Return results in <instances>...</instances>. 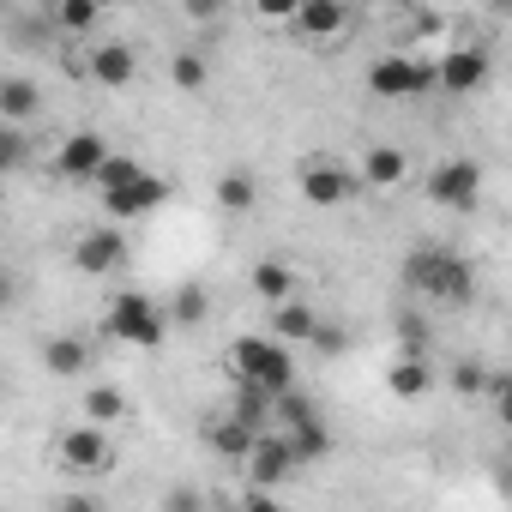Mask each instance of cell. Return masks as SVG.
Returning <instances> with one entry per match:
<instances>
[{
    "label": "cell",
    "mask_w": 512,
    "mask_h": 512,
    "mask_svg": "<svg viewBox=\"0 0 512 512\" xmlns=\"http://www.w3.org/2000/svg\"><path fill=\"white\" fill-rule=\"evenodd\" d=\"M85 73H91L103 91H127V85L139 79V55H133L127 43H97L91 61H85Z\"/></svg>",
    "instance_id": "obj_12"
},
{
    "label": "cell",
    "mask_w": 512,
    "mask_h": 512,
    "mask_svg": "<svg viewBox=\"0 0 512 512\" xmlns=\"http://www.w3.org/2000/svg\"><path fill=\"white\" fill-rule=\"evenodd\" d=\"M386 386H392V398H422L428 386H434V374H428V362H422V350L416 356H404L392 374H386Z\"/></svg>",
    "instance_id": "obj_24"
},
{
    "label": "cell",
    "mask_w": 512,
    "mask_h": 512,
    "mask_svg": "<svg viewBox=\"0 0 512 512\" xmlns=\"http://www.w3.org/2000/svg\"><path fill=\"white\" fill-rule=\"evenodd\" d=\"M19 302V278H13V266H0V314H7Z\"/></svg>",
    "instance_id": "obj_32"
},
{
    "label": "cell",
    "mask_w": 512,
    "mask_h": 512,
    "mask_svg": "<svg viewBox=\"0 0 512 512\" xmlns=\"http://www.w3.org/2000/svg\"><path fill=\"white\" fill-rule=\"evenodd\" d=\"M25 163H31V139H25V127L0 121V175H13V169H25Z\"/></svg>",
    "instance_id": "obj_26"
},
{
    "label": "cell",
    "mask_w": 512,
    "mask_h": 512,
    "mask_svg": "<svg viewBox=\"0 0 512 512\" xmlns=\"http://www.w3.org/2000/svg\"><path fill=\"white\" fill-rule=\"evenodd\" d=\"M169 205V181L163 175H151L145 163L127 175V181H115V187H103V211L115 217V223H133V217H151V211H163Z\"/></svg>",
    "instance_id": "obj_4"
},
{
    "label": "cell",
    "mask_w": 512,
    "mask_h": 512,
    "mask_svg": "<svg viewBox=\"0 0 512 512\" xmlns=\"http://www.w3.org/2000/svg\"><path fill=\"white\" fill-rule=\"evenodd\" d=\"M241 470L253 476V488H284L302 464H296L284 428H260V434H253V446H247V458H241Z\"/></svg>",
    "instance_id": "obj_6"
},
{
    "label": "cell",
    "mask_w": 512,
    "mask_h": 512,
    "mask_svg": "<svg viewBox=\"0 0 512 512\" xmlns=\"http://www.w3.org/2000/svg\"><path fill=\"white\" fill-rule=\"evenodd\" d=\"M121 266H127V235H121L115 223H97V229H85V235L73 241V272L109 278V272H121Z\"/></svg>",
    "instance_id": "obj_8"
},
{
    "label": "cell",
    "mask_w": 512,
    "mask_h": 512,
    "mask_svg": "<svg viewBox=\"0 0 512 512\" xmlns=\"http://www.w3.org/2000/svg\"><path fill=\"white\" fill-rule=\"evenodd\" d=\"M404 284L422 290V296H434V302H446V308L476 302V266L464 260V253H452V247H416V253H404Z\"/></svg>",
    "instance_id": "obj_1"
},
{
    "label": "cell",
    "mask_w": 512,
    "mask_h": 512,
    "mask_svg": "<svg viewBox=\"0 0 512 512\" xmlns=\"http://www.w3.org/2000/svg\"><path fill=\"white\" fill-rule=\"evenodd\" d=\"M362 181H368V187H380V193H392V187H404V181H410V157H404L398 145H374V151L362 157Z\"/></svg>",
    "instance_id": "obj_17"
},
{
    "label": "cell",
    "mask_w": 512,
    "mask_h": 512,
    "mask_svg": "<svg viewBox=\"0 0 512 512\" xmlns=\"http://www.w3.org/2000/svg\"><path fill=\"white\" fill-rule=\"evenodd\" d=\"M350 187H356V175H350L344 163H332V157L302 163V199H308V205L332 211V205H344V199H350Z\"/></svg>",
    "instance_id": "obj_11"
},
{
    "label": "cell",
    "mask_w": 512,
    "mask_h": 512,
    "mask_svg": "<svg viewBox=\"0 0 512 512\" xmlns=\"http://www.w3.org/2000/svg\"><path fill=\"white\" fill-rule=\"evenodd\" d=\"M0 404H7V374H0Z\"/></svg>",
    "instance_id": "obj_33"
},
{
    "label": "cell",
    "mask_w": 512,
    "mask_h": 512,
    "mask_svg": "<svg viewBox=\"0 0 512 512\" xmlns=\"http://www.w3.org/2000/svg\"><path fill=\"white\" fill-rule=\"evenodd\" d=\"M320 326V314L308 308V302H272V338H284V344H308V332Z\"/></svg>",
    "instance_id": "obj_19"
},
{
    "label": "cell",
    "mask_w": 512,
    "mask_h": 512,
    "mask_svg": "<svg viewBox=\"0 0 512 512\" xmlns=\"http://www.w3.org/2000/svg\"><path fill=\"white\" fill-rule=\"evenodd\" d=\"M253 434H260V428H253V422H241V416H223V422H211V428H205V440H211V452H223L229 464H241V458H247V446H253Z\"/></svg>",
    "instance_id": "obj_21"
},
{
    "label": "cell",
    "mask_w": 512,
    "mask_h": 512,
    "mask_svg": "<svg viewBox=\"0 0 512 512\" xmlns=\"http://www.w3.org/2000/svg\"><path fill=\"white\" fill-rule=\"evenodd\" d=\"M253 199H260V181H253L247 169H223L217 175V205L223 211H253Z\"/></svg>",
    "instance_id": "obj_22"
},
{
    "label": "cell",
    "mask_w": 512,
    "mask_h": 512,
    "mask_svg": "<svg viewBox=\"0 0 512 512\" xmlns=\"http://www.w3.org/2000/svg\"><path fill=\"white\" fill-rule=\"evenodd\" d=\"M97 19H103V0H55V31H67V37L97 31Z\"/></svg>",
    "instance_id": "obj_23"
},
{
    "label": "cell",
    "mask_w": 512,
    "mask_h": 512,
    "mask_svg": "<svg viewBox=\"0 0 512 512\" xmlns=\"http://www.w3.org/2000/svg\"><path fill=\"white\" fill-rule=\"evenodd\" d=\"M43 115V85L25 79V73H7L0 79V121H13V127H31Z\"/></svg>",
    "instance_id": "obj_14"
},
{
    "label": "cell",
    "mask_w": 512,
    "mask_h": 512,
    "mask_svg": "<svg viewBox=\"0 0 512 512\" xmlns=\"http://www.w3.org/2000/svg\"><path fill=\"white\" fill-rule=\"evenodd\" d=\"M290 290H296V272L284 260H260V266H253V296H260V302H284Z\"/></svg>",
    "instance_id": "obj_25"
},
{
    "label": "cell",
    "mask_w": 512,
    "mask_h": 512,
    "mask_svg": "<svg viewBox=\"0 0 512 512\" xmlns=\"http://www.w3.org/2000/svg\"><path fill=\"white\" fill-rule=\"evenodd\" d=\"M43 368H49L55 380H79V374L91 368V344H85L79 332H55V338L43 344Z\"/></svg>",
    "instance_id": "obj_16"
},
{
    "label": "cell",
    "mask_w": 512,
    "mask_h": 512,
    "mask_svg": "<svg viewBox=\"0 0 512 512\" xmlns=\"http://www.w3.org/2000/svg\"><path fill=\"white\" fill-rule=\"evenodd\" d=\"M181 7H187V19H193V25H223L229 0H181Z\"/></svg>",
    "instance_id": "obj_29"
},
{
    "label": "cell",
    "mask_w": 512,
    "mask_h": 512,
    "mask_svg": "<svg viewBox=\"0 0 512 512\" xmlns=\"http://www.w3.org/2000/svg\"><path fill=\"white\" fill-rule=\"evenodd\" d=\"M79 416H85V422H97V428H115V422H127V416H133V404H127V392H121V386H91V392H85V404H79Z\"/></svg>",
    "instance_id": "obj_20"
},
{
    "label": "cell",
    "mask_w": 512,
    "mask_h": 512,
    "mask_svg": "<svg viewBox=\"0 0 512 512\" xmlns=\"http://www.w3.org/2000/svg\"><path fill=\"white\" fill-rule=\"evenodd\" d=\"M103 332H109V338H121V344H133V350H157V344L169 338V314H163L151 296L127 290V296H115V302H109Z\"/></svg>",
    "instance_id": "obj_3"
},
{
    "label": "cell",
    "mask_w": 512,
    "mask_h": 512,
    "mask_svg": "<svg viewBox=\"0 0 512 512\" xmlns=\"http://www.w3.org/2000/svg\"><path fill=\"white\" fill-rule=\"evenodd\" d=\"M386 7H416V0H386Z\"/></svg>",
    "instance_id": "obj_34"
},
{
    "label": "cell",
    "mask_w": 512,
    "mask_h": 512,
    "mask_svg": "<svg viewBox=\"0 0 512 512\" xmlns=\"http://www.w3.org/2000/svg\"><path fill=\"white\" fill-rule=\"evenodd\" d=\"M302 7V0H253V13L260 19H272V25H290V13Z\"/></svg>",
    "instance_id": "obj_31"
},
{
    "label": "cell",
    "mask_w": 512,
    "mask_h": 512,
    "mask_svg": "<svg viewBox=\"0 0 512 512\" xmlns=\"http://www.w3.org/2000/svg\"><path fill=\"white\" fill-rule=\"evenodd\" d=\"M344 0H302V7L290 13V25H296V37H308V43H326V37H338L344 31Z\"/></svg>",
    "instance_id": "obj_15"
},
{
    "label": "cell",
    "mask_w": 512,
    "mask_h": 512,
    "mask_svg": "<svg viewBox=\"0 0 512 512\" xmlns=\"http://www.w3.org/2000/svg\"><path fill=\"white\" fill-rule=\"evenodd\" d=\"M61 464H67L73 476H103V470L115 464V446H109V434H103L97 422H79V428L61 434Z\"/></svg>",
    "instance_id": "obj_10"
},
{
    "label": "cell",
    "mask_w": 512,
    "mask_h": 512,
    "mask_svg": "<svg viewBox=\"0 0 512 512\" xmlns=\"http://www.w3.org/2000/svg\"><path fill=\"white\" fill-rule=\"evenodd\" d=\"M428 199L446 205V211H476V199H482V163L476 157H446L428 175Z\"/></svg>",
    "instance_id": "obj_7"
},
{
    "label": "cell",
    "mask_w": 512,
    "mask_h": 512,
    "mask_svg": "<svg viewBox=\"0 0 512 512\" xmlns=\"http://www.w3.org/2000/svg\"><path fill=\"white\" fill-rule=\"evenodd\" d=\"M229 374H235L241 386H253V392L278 398V392L296 386V356H290V344L272 338V332H247V338L229 344Z\"/></svg>",
    "instance_id": "obj_2"
},
{
    "label": "cell",
    "mask_w": 512,
    "mask_h": 512,
    "mask_svg": "<svg viewBox=\"0 0 512 512\" xmlns=\"http://www.w3.org/2000/svg\"><path fill=\"white\" fill-rule=\"evenodd\" d=\"M488 73H494V61H488V49H452V55H440L434 61V91H452V97H470V91H482L488 85Z\"/></svg>",
    "instance_id": "obj_9"
},
{
    "label": "cell",
    "mask_w": 512,
    "mask_h": 512,
    "mask_svg": "<svg viewBox=\"0 0 512 512\" xmlns=\"http://www.w3.org/2000/svg\"><path fill=\"white\" fill-rule=\"evenodd\" d=\"M169 79H175L181 91H205V79H211V67H205V55H193V49H181V55L169 61Z\"/></svg>",
    "instance_id": "obj_27"
},
{
    "label": "cell",
    "mask_w": 512,
    "mask_h": 512,
    "mask_svg": "<svg viewBox=\"0 0 512 512\" xmlns=\"http://www.w3.org/2000/svg\"><path fill=\"white\" fill-rule=\"evenodd\" d=\"M308 344H314V350H320V356H338V350H344V332H338V326H326V320H320V326H314V332H308Z\"/></svg>",
    "instance_id": "obj_30"
},
{
    "label": "cell",
    "mask_w": 512,
    "mask_h": 512,
    "mask_svg": "<svg viewBox=\"0 0 512 512\" xmlns=\"http://www.w3.org/2000/svg\"><path fill=\"white\" fill-rule=\"evenodd\" d=\"M368 91L386 97V103L422 97V91H434V61H416V55H380V61L368 67Z\"/></svg>",
    "instance_id": "obj_5"
},
{
    "label": "cell",
    "mask_w": 512,
    "mask_h": 512,
    "mask_svg": "<svg viewBox=\"0 0 512 512\" xmlns=\"http://www.w3.org/2000/svg\"><path fill=\"white\" fill-rule=\"evenodd\" d=\"M103 157H109L103 133H73V139L55 151V175H61V181H91V175L103 169Z\"/></svg>",
    "instance_id": "obj_13"
},
{
    "label": "cell",
    "mask_w": 512,
    "mask_h": 512,
    "mask_svg": "<svg viewBox=\"0 0 512 512\" xmlns=\"http://www.w3.org/2000/svg\"><path fill=\"white\" fill-rule=\"evenodd\" d=\"M452 392H464V398L488 392V362H458L452 368Z\"/></svg>",
    "instance_id": "obj_28"
},
{
    "label": "cell",
    "mask_w": 512,
    "mask_h": 512,
    "mask_svg": "<svg viewBox=\"0 0 512 512\" xmlns=\"http://www.w3.org/2000/svg\"><path fill=\"white\" fill-rule=\"evenodd\" d=\"M163 314H169V326L199 332V326L211 320V290H205V284H181V290H175V302H169Z\"/></svg>",
    "instance_id": "obj_18"
}]
</instances>
